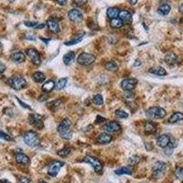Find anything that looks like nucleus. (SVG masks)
Wrapping results in <instances>:
<instances>
[{"instance_id":"2eb2a0df","label":"nucleus","mask_w":183,"mask_h":183,"mask_svg":"<svg viewBox=\"0 0 183 183\" xmlns=\"http://www.w3.org/2000/svg\"><path fill=\"white\" fill-rule=\"evenodd\" d=\"M118 18L124 24H131L132 23V14L127 10H122L118 14Z\"/></svg>"},{"instance_id":"a19ab883","label":"nucleus","mask_w":183,"mask_h":183,"mask_svg":"<svg viewBox=\"0 0 183 183\" xmlns=\"http://www.w3.org/2000/svg\"><path fill=\"white\" fill-rule=\"evenodd\" d=\"M139 161H140V158H139L138 156H133V157H130V158L128 159V163H129V165L132 166V167H134L135 165L138 164Z\"/></svg>"},{"instance_id":"7ed1b4c3","label":"nucleus","mask_w":183,"mask_h":183,"mask_svg":"<svg viewBox=\"0 0 183 183\" xmlns=\"http://www.w3.org/2000/svg\"><path fill=\"white\" fill-rule=\"evenodd\" d=\"M82 162H85V163H88L90 164L92 167L94 168L95 171L97 173V174H101L103 172V169H104V165H103V162L98 159L97 158L95 157H93V156H85L82 159Z\"/></svg>"},{"instance_id":"58836bf2","label":"nucleus","mask_w":183,"mask_h":183,"mask_svg":"<svg viewBox=\"0 0 183 183\" xmlns=\"http://www.w3.org/2000/svg\"><path fill=\"white\" fill-rule=\"evenodd\" d=\"M175 176L180 181H183V168L182 167H178L175 169Z\"/></svg>"},{"instance_id":"bb28decb","label":"nucleus","mask_w":183,"mask_h":183,"mask_svg":"<svg viewBox=\"0 0 183 183\" xmlns=\"http://www.w3.org/2000/svg\"><path fill=\"white\" fill-rule=\"evenodd\" d=\"M120 10L115 8V7H112V8H107L106 10V15L108 17V18L110 19H114V18H116L118 17V14H119Z\"/></svg>"},{"instance_id":"1a4fd4ad","label":"nucleus","mask_w":183,"mask_h":183,"mask_svg":"<svg viewBox=\"0 0 183 183\" xmlns=\"http://www.w3.org/2000/svg\"><path fill=\"white\" fill-rule=\"evenodd\" d=\"M27 56L29 58V59L31 60V62L37 65V66H40L41 64V57H40V54L39 53V51L34 49V48H29L27 50Z\"/></svg>"},{"instance_id":"c9c22d12","label":"nucleus","mask_w":183,"mask_h":183,"mask_svg":"<svg viewBox=\"0 0 183 183\" xmlns=\"http://www.w3.org/2000/svg\"><path fill=\"white\" fill-rule=\"evenodd\" d=\"M123 25H124V23L117 18L111 19V21H110V26L114 28H120V27H123Z\"/></svg>"},{"instance_id":"a878e982","label":"nucleus","mask_w":183,"mask_h":183,"mask_svg":"<svg viewBox=\"0 0 183 183\" xmlns=\"http://www.w3.org/2000/svg\"><path fill=\"white\" fill-rule=\"evenodd\" d=\"M54 88H55V82L52 81V80H50V81L46 82L42 85V87H41L42 91L44 92V93H46V94L50 93V92H51Z\"/></svg>"},{"instance_id":"f03ea898","label":"nucleus","mask_w":183,"mask_h":183,"mask_svg":"<svg viewBox=\"0 0 183 183\" xmlns=\"http://www.w3.org/2000/svg\"><path fill=\"white\" fill-rule=\"evenodd\" d=\"M24 142L30 147H37L40 144V137L38 133L34 131H27L23 136Z\"/></svg>"},{"instance_id":"5701e85b","label":"nucleus","mask_w":183,"mask_h":183,"mask_svg":"<svg viewBox=\"0 0 183 183\" xmlns=\"http://www.w3.org/2000/svg\"><path fill=\"white\" fill-rule=\"evenodd\" d=\"M165 62L168 65H173L177 63L178 60V56L174 53V52H168L165 55Z\"/></svg>"},{"instance_id":"412c9836","label":"nucleus","mask_w":183,"mask_h":183,"mask_svg":"<svg viewBox=\"0 0 183 183\" xmlns=\"http://www.w3.org/2000/svg\"><path fill=\"white\" fill-rule=\"evenodd\" d=\"M11 59L13 60V62L17 63H22L25 62L26 56L21 51H16L11 55Z\"/></svg>"},{"instance_id":"ddd939ff","label":"nucleus","mask_w":183,"mask_h":183,"mask_svg":"<svg viewBox=\"0 0 183 183\" xmlns=\"http://www.w3.org/2000/svg\"><path fill=\"white\" fill-rule=\"evenodd\" d=\"M121 129V126L119 125V123H117L116 121H111L109 123H107L104 127V130L105 133H116L118 131H120Z\"/></svg>"},{"instance_id":"de8ad7c7","label":"nucleus","mask_w":183,"mask_h":183,"mask_svg":"<svg viewBox=\"0 0 183 183\" xmlns=\"http://www.w3.org/2000/svg\"><path fill=\"white\" fill-rule=\"evenodd\" d=\"M18 182L19 183H30V179L28 178H26V177H22L18 179Z\"/></svg>"},{"instance_id":"72a5a7b5","label":"nucleus","mask_w":183,"mask_h":183,"mask_svg":"<svg viewBox=\"0 0 183 183\" xmlns=\"http://www.w3.org/2000/svg\"><path fill=\"white\" fill-rule=\"evenodd\" d=\"M67 82H68V79H67V78H62V79H59V80L57 82V83L55 84L56 90H63V89L66 86Z\"/></svg>"},{"instance_id":"f257e3e1","label":"nucleus","mask_w":183,"mask_h":183,"mask_svg":"<svg viewBox=\"0 0 183 183\" xmlns=\"http://www.w3.org/2000/svg\"><path fill=\"white\" fill-rule=\"evenodd\" d=\"M71 127H72V122L70 119L65 118L63 120V122L58 126L57 131L59 134V136H62L63 139L69 140L72 136V133L71 131Z\"/></svg>"},{"instance_id":"c756f323","label":"nucleus","mask_w":183,"mask_h":183,"mask_svg":"<svg viewBox=\"0 0 183 183\" xmlns=\"http://www.w3.org/2000/svg\"><path fill=\"white\" fill-rule=\"evenodd\" d=\"M177 146V143L175 142V141H169V145L165 147V150H164V153L167 155V156H170L172 153H173V150H174V148Z\"/></svg>"},{"instance_id":"bf43d9fd","label":"nucleus","mask_w":183,"mask_h":183,"mask_svg":"<svg viewBox=\"0 0 183 183\" xmlns=\"http://www.w3.org/2000/svg\"><path fill=\"white\" fill-rule=\"evenodd\" d=\"M40 183H48V182H46V181H40Z\"/></svg>"},{"instance_id":"20e7f679","label":"nucleus","mask_w":183,"mask_h":183,"mask_svg":"<svg viewBox=\"0 0 183 183\" xmlns=\"http://www.w3.org/2000/svg\"><path fill=\"white\" fill-rule=\"evenodd\" d=\"M146 114L150 119H162L166 116L167 112L162 107L154 106L148 108L146 112Z\"/></svg>"},{"instance_id":"f3484780","label":"nucleus","mask_w":183,"mask_h":183,"mask_svg":"<svg viewBox=\"0 0 183 183\" xmlns=\"http://www.w3.org/2000/svg\"><path fill=\"white\" fill-rule=\"evenodd\" d=\"M15 159L18 164H21V165H27L30 161L29 158L26 154L22 153V152H18V153H16Z\"/></svg>"},{"instance_id":"9d476101","label":"nucleus","mask_w":183,"mask_h":183,"mask_svg":"<svg viewBox=\"0 0 183 183\" xmlns=\"http://www.w3.org/2000/svg\"><path fill=\"white\" fill-rule=\"evenodd\" d=\"M64 166V163L59 160H55L51 163H50L48 167V174L51 177H56L59 171V169Z\"/></svg>"},{"instance_id":"423d86ee","label":"nucleus","mask_w":183,"mask_h":183,"mask_svg":"<svg viewBox=\"0 0 183 183\" xmlns=\"http://www.w3.org/2000/svg\"><path fill=\"white\" fill-rule=\"evenodd\" d=\"M8 83L14 90H21L27 86V81L22 76H13L8 80Z\"/></svg>"},{"instance_id":"b1692460","label":"nucleus","mask_w":183,"mask_h":183,"mask_svg":"<svg viewBox=\"0 0 183 183\" xmlns=\"http://www.w3.org/2000/svg\"><path fill=\"white\" fill-rule=\"evenodd\" d=\"M74 58H75V53H74L73 51H69V52H67V53L63 56V63H64L65 65H67V66L71 65V64L72 63V62H73Z\"/></svg>"},{"instance_id":"a18cd8bd","label":"nucleus","mask_w":183,"mask_h":183,"mask_svg":"<svg viewBox=\"0 0 183 183\" xmlns=\"http://www.w3.org/2000/svg\"><path fill=\"white\" fill-rule=\"evenodd\" d=\"M106 119L104 118V117H103V116H100V115H97V117H96V122L95 123L96 124H102V123H104V122L105 121Z\"/></svg>"},{"instance_id":"f704fd0d","label":"nucleus","mask_w":183,"mask_h":183,"mask_svg":"<svg viewBox=\"0 0 183 183\" xmlns=\"http://www.w3.org/2000/svg\"><path fill=\"white\" fill-rule=\"evenodd\" d=\"M71 153V147L70 146H64L63 149H60L58 151V155L62 158H66L69 156V154Z\"/></svg>"},{"instance_id":"a211bd4d","label":"nucleus","mask_w":183,"mask_h":183,"mask_svg":"<svg viewBox=\"0 0 183 183\" xmlns=\"http://www.w3.org/2000/svg\"><path fill=\"white\" fill-rule=\"evenodd\" d=\"M116 175H132L134 173V168L132 166H126L122 167L114 170Z\"/></svg>"},{"instance_id":"79ce46f5","label":"nucleus","mask_w":183,"mask_h":183,"mask_svg":"<svg viewBox=\"0 0 183 183\" xmlns=\"http://www.w3.org/2000/svg\"><path fill=\"white\" fill-rule=\"evenodd\" d=\"M134 97H135V95L132 93L131 91H130V92H127V93L125 94V99H126L127 101L131 102V101L134 100Z\"/></svg>"},{"instance_id":"c85d7f7f","label":"nucleus","mask_w":183,"mask_h":183,"mask_svg":"<svg viewBox=\"0 0 183 183\" xmlns=\"http://www.w3.org/2000/svg\"><path fill=\"white\" fill-rule=\"evenodd\" d=\"M24 25L27 27H33L35 29H40L45 27V25L43 23H38L35 21H25Z\"/></svg>"},{"instance_id":"9b49d317","label":"nucleus","mask_w":183,"mask_h":183,"mask_svg":"<svg viewBox=\"0 0 183 183\" xmlns=\"http://www.w3.org/2000/svg\"><path fill=\"white\" fill-rule=\"evenodd\" d=\"M136 84H137V80L135 79V78L125 79V80L122 81L121 83H120L121 88L123 89L124 91H126V92H130V91L134 90L136 87Z\"/></svg>"},{"instance_id":"4468645a","label":"nucleus","mask_w":183,"mask_h":183,"mask_svg":"<svg viewBox=\"0 0 183 183\" xmlns=\"http://www.w3.org/2000/svg\"><path fill=\"white\" fill-rule=\"evenodd\" d=\"M47 27H49V29L52 33H58L59 31V20L56 18H49L46 22Z\"/></svg>"},{"instance_id":"473e14b6","label":"nucleus","mask_w":183,"mask_h":183,"mask_svg":"<svg viewBox=\"0 0 183 183\" xmlns=\"http://www.w3.org/2000/svg\"><path fill=\"white\" fill-rule=\"evenodd\" d=\"M104 67L108 72H116L118 70V68H119L118 64L115 62H113V60H112V62L107 63Z\"/></svg>"},{"instance_id":"3c124183","label":"nucleus","mask_w":183,"mask_h":183,"mask_svg":"<svg viewBox=\"0 0 183 183\" xmlns=\"http://www.w3.org/2000/svg\"><path fill=\"white\" fill-rule=\"evenodd\" d=\"M6 71V65L0 62V74H2Z\"/></svg>"},{"instance_id":"cd10ccee","label":"nucleus","mask_w":183,"mask_h":183,"mask_svg":"<svg viewBox=\"0 0 183 183\" xmlns=\"http://www.w3.org/2000/svg\"><path fill=\"white\" fill-rule=\"evenodd\" d=\"M181 120H183V114L180 112H176L169 118V123L174 124V123H177V122L181 121Z\"/></svg>"},{"instance_id":"c03bdc74","label":"nucleus","mask_w":183,"mask_h":183,"mask_svg":"<svg viewBox=\"0 0 183 183\" xmlns=\"http://www.w3.org/2000/svg\"><path fill=\"white\" fill-rule=\"evenodd\" d=\"M16 99H17V100H18V103H19V104H20L22 105V107H23V108H26V109H27V110H31V107H30V106H29L28 104H25L24 102H22V101H21V100H20L19 98L16 97Z\"/></svg>"},{"instance_id":"37998d69","label":"nucleus","mask_w":183,"mask_h":183,"mask_svg":"<svg viewBox=\"0 0 183 183\" xmlns=\"http://www.w3.org/2000/svg\"><path fill=\"white\" fill-rule=\"evenodd\" d=\"M0 138H2L6 141H11L12 140V137L3 131H0Z\"/></svg>"},{"instance_id":"4d7b16f0","label":"nucleus","mask_w":183,"mask_h":183,"mask_svg":"<svg viewBox=\"0 0 183 183\" xmlns=\"http://www.w3.org/2000/svg\"><path fill=\"white\" fill-rule=\"evenodd\" d=\"M2 48H3V45H2V43H1V42H0V50H2Z\"/></svg>"},{"instance_id":"f8f14e48","label":"nucleus","mask_w":183,"mask_h":183,"mask_svg":"<svg viewBox=\"0 0 183 183\" xmlns=\"http://www.w3.org/2000/svg\"><path fill=\"white\" fill-rule=\"evenodd\" d=\"M68 18L72 22L81 23L83 20V15L78 8H72L68 12Z\"/></svg>"},{"instance_id":"4be33fe9","label":"nucleus","mask_w":183,"mask_h":183,"mask_svg":"<svg viewBox=\"0 0 183 183\" xmlns=\"http://www.w3.org/2000/svg\"><path fill=\"white\" fill-rule=\"evenodd\" d=\"M149 72L152 74H155L158 76H166L168 74L167 71L161 66H155L149 69Z\"/></svg>"},{"instance_id":"0eeeda50","label":"nucleus","mask_w":183,"mask_h":183,"mask_svg":"<svg viewBox=\"0 0 183 183\" xmlns=\"http://www.w3.org/2000/svg\"><path fill=\"white\" fill-rule=\"evenodd\" d=\"M95 62V55L90 53H82L77 59V63L82 66H89L93 64Z\"/></svg>"},{"instance_id":"2f4dec72","label":"nucleus","mask_w":183,"mask_h":183,"mask_svg":"<svg viewBox=\"0 0 183 183\" xmlns=\"http://www.w3.org/2000/svg\"><path fill=\"white\" fill-rule=\"evenodd\" d=\"M32 78L33 80L36 82H39V83H41L45 81L46 79V76L43 72H37L35 73H33L32 75Z\"/></svg>"},{"instance_id":"8fccbe9b","label":"nucleus","mask_w":183,"mask_h":183,"mask_svg":"<svg viewBox=\"0 0 183 183\" xmlns=\"http://www.w3.org/2000/svg\"><path fill=\"white\" fill-rule=\"evenodd\" d=\"M56 3H58L59 6H65L68 3V0H55Z\"/></svg>"},{"instance_id":"e433bc0d","label":"nucleus","mask_w":183,"mask_h":183,"mask_svg":"<svg viewBox=\"0 0 183 183\" xmlns=\"http://www.w3.org/2000/svg\"><path fill=\"white\" fill-rule=\"evenodd\" d=\"M60 104H62V101H60V100H54V101H52V102L48 103V104H47V106H48V108H50V110L54 111V110H56V109L59 108V106L60 105Z\"/></svg>"},{"instance_id":"393cba45","label":"nucleus","mask_w":183,"mask_h":183,"mask_svg":"<svg viewBox=\"0 0 183 183\" xmlns=\"http://www.w3.org/2000/svg\"><path fill=\"white\" fill-rule=\"evenodd\" d=\"M84 36H85V32H81L76 37H74L72 40H70L68 42H65V45L66 46H72V45L78 44V43H80L83 40Z\"/></svg>"},{"instance_id":"dca6fc26","label":"nucleus","mask_w":183,"mask_h":183,"mask_svg":"<svg viewBox=\"0 0 183 183\" xmlns=\"http://www.w3.org/2000/svg\"><path fill=\"white\" fill-rule=\"evenodd\" d=\"M113 140V136L108 134V133H102L100 134L97 138H96V143L97 144H100V145H106V144H109L111 143Z\"/></svg>"},{"instance_id":"6ab92c4d","label":"nucleus","mask_w":183,"mask_h":183,"mask_svg":"<svg viewBox=\"0 0 183 183\" xmlns=\"http://www.w3.org/2000/svg\"><path fill=\"white\" fill-rule=\"evenodd\" d=\"M169 141H170L169 136H168V135H160V136L157 138V145H158L159 147L165 148V147L169 145Z\"/></svg>"},{"instance_id":"864d4df0","label":"nucleus","mask_w":183,"mask_h":183,"mask_svg":"<svg viewBox=\"0 0 183 183\" xmlns=\"http://www.w3.org/2000/svg\"><path fill=\"white\" fill-rule=\"evenodd\" d=\"M40 40H43V41H44L46 44H48V43H49V41H50V39H45V38H43V37H41V38H40Z\"/></svg>"},{"instance_id":"603ef678","label":"nucleus","mask_w":183,"mask_h":183,"mask_svg":"<svg viewBox=\"0 0 183 183\" xmlns=\"http://www.w3.org/2000/svg\"><path fill=\"white\" fill-rule=\"evenodd\" d=\"M137 1H138V0H129V3H130L132 6H135V5H136Z\"/></svg>"},{"instance_id":"ea45409f","label":"nucleus","mask_w":183,"mask_h":183,"mask_svg":"<svg viewBox=\"0 0 183 183\" xmlns=\"http://www.w3.org/2000/svg\"><path fill=\"white\" fill-rule=\"evenodd\" d=\"M93 102L96 105H102L104 104V98H103V96L101 95H95V97L93 99Z\"/></svg>"},{"instance_id":"49530a36","label":"nucleus","mask_w":183,"mask_h":183,"mask_svg":"<svg viewBox=\"0 0 183 183\" xmlns=\"http://www.w3.org/2000/svg\"><path fill=\"white\" fill-rule=\"evenodd\" d=\"M72 1L77 6H82L86 3V0H72Z\"/></svg>"},{"instance_id":"7c9ffc66","label":"nucleus","mask_w":183,"mask_h":183,"mask_svg":"<svg viewBox=\"0 0 183 183\" xmlns=\"http://www.w3.org/2000/svg\"><path fill=\"white\" fill-rule=\"evenodd\" d=\"M171 10V8L169 5H167V4H164V5H161L159 9H158V12L161 15V16H167L169 14Z\"/></svg>"},{"instance_id":"4c0bfd02","label":"nucleus","mask_w":183,"mask_h":183,"mask_svg":"<svg viewBox=\"0 0 183 183\" xmlns=\"http://www.w3.org/2000/svg\"><path fill=\"white\" fill-rule=\"evenodd\" d=\"M115 115H116V117H118L120 119H126L128 117V114L127 112H125L124 110H121V109H118L115 111Z\"/></svg>"},{"instance_id":"13d9d810","label":"nucleus","mask_w":183,"mask_h":183,"mask_svg":"<svg viewBox=\"0 0 183 183\" xmlns=\"http://www.w3.org/2000/svg\"><path fill=\"white\" fill-rule=\"evenodd\" d=\"M8 1H9L10 3H12V2H14V1H15V0H8Z\"/></svg>"},{"instance_id":"39448f33","label":"nucleus","mask_w":183,"mask_h":183,"mask_svg":"<svg viewBox=\"0 0 183 183\" xmlns=\"http://www.w3.org/2000/svg\"><path fill=\"white\" fill-rule=\"evenodd\" d=\"M28 122L31 127L38 130H41L44 127V117L39 114H31L28 116Z\"/></svg>"},{"instance_id":"6e6d98bb","label":"nucleus","mask_w":183,"mask_h":183,"mask_svg":"<svg viewBox=\"0 0 183 183\" xmlns=\"http://www.w3.org/2000/svg\"><path fill=\"white\" fill-rule=\"evenodd\" d=\"M178 10H179V12H181V13H183V3L179 6V8H178Z\"/></svg>"},{"instance_id":"09e8293b","label":"nucleus","mask_w":183,"mask_h":183,"mask_svg":"<svg viewBox=\"0 0 183 183\" xmlns=\"http://www.w3.org/2000/svg\"><path fill=\"white\" fill-rule=\"evenodd\" d=\"M25 39L27 40H33L34 41V40H36V36H34L32 34H27V35H26Z\"/></svg>"},{"instance_id":"5fc2aeb1","label":"nucleus","mask_w":183,"mask_h":183,"mask_svg":"<svg viewBox=\"0 0 183 183\" xmlns=\"http://www.w3.org/2000/svg\"><path fill=\"white\" fill-rule=\"evenodd\" d=\"M0 183H11L8 179H0Z\"/></svg>"},{"instance_id":"aec40b11","label":"nucleus","mask_w":183,"mask_h":183,"mask_svg":"<svg viewBox=\"0 0 183 183\" xmlns=\"http://www.w3.org/2000/svg\"><path fill=\"white\" fill-rule=\"evenodd\" d=\"M144 131L146 134H154L157 131V126L156 124L152 123L150 121H146L145 123V127H144Z\"/></svg>"},{"instance_id":"6e6552de","label":"nucleus","mask_w":183,"mask_h":183,"mask_svg":"<svg viewBox=\"0 0 183 183\" xmlns=\"http://www.w3.org/2000/svg\"><path fill=\"white\" fill-rule=\"evenodd\" d=\"M167 169V164L162 161H158L153 166V177L155 178H160L163 177Z\"/></svg>"}]
</instances>
